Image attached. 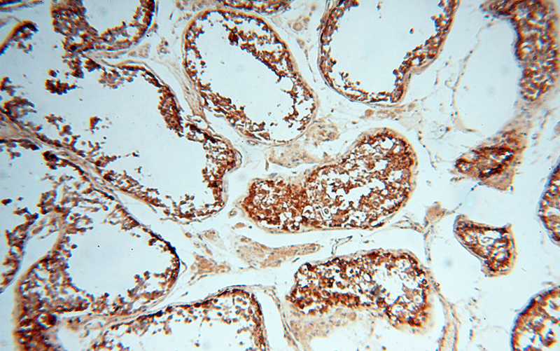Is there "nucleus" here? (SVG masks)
<instances>
[{"label": "nucleus", "mask_w": 560, "mask_h": 351, "mask_svg": "<svg viewBox=\"0 0 560 351\" xmlns=\"http://www.w3.org/2000/svg\"><path fill=\"white\" fill-rule=\"evenodd\" d=\"M288 189L274 181H260L251 187L244 206L255 220L279 225L289 218Z\"/></svg>", "instance_id": "f257e3e1"}]
</instances>
